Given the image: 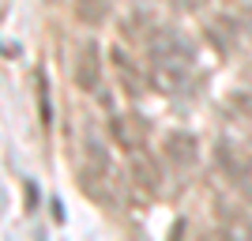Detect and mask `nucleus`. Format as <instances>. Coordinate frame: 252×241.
<instances>
[{"instance_id":"39448f33","label":"nucleus","mask_w":252,"mask_h":241,"mask_svg":"<svg viewBox=\"0 0 252 241\" xmlns=\"http://www.w3.org/2000/svg\"><path fill=\"white\" fill-rule=\"evenodd\" d=\"M162 151H166V158H169L177 170L196 166V158H200V143H196V136H192V132H166Z\"/></svg>"},{"instance_id":"7ed1b4c3","label":"nucleus","mask_w":252,"mask_h":241,"mask_svg":"<svg viewBox=\"0 0 252 241\" xmlns=\"http://www.w3.org/2000/svg\"><path fill=\"white\" fill-rule=\"evenodd\" d=\"M147 121L139 113H117L113 121H109V136H113V143L121 147V151H139V147L147 143Z\"/></svg>"},{"instance_id":"20e7f679","label":"nucleus","mask_w":252,"mask_h":241,"mask_svg":"<svg viewBox=\"0 0 252 241\" xmlns=\"http://www.w3.org/2000/svg\"><path fill=\"white\" fill-rule=\"evenodd\" d=\"M128 177H132V185H136L139 192H147V196H155L158 189H162V170H158V162L139 147V151H128Z\"/></svg>"},{"instance_id":"1a4fd4ad","label":"nucleus","mask_w":252,"mask_h":241,"mask_svg":"<svg viewBox=\"0 0 252 241\" xmlns=\"http://www.w3.org/2000/svg\"><path fill=\"white\" fill-rule=\"evenodd\" d=\"M125 38H128V42H147V38H151L147 15H128V19H125Z\"/></svg>"},{"instance_id":"9b49d317","label":"nucleus","mask_w":252,"mask_h":241,"mask_svg":"<svg viewBox=\"0 0 252 241\" xmlns=\"http://www.w3.org/2000/svg\"><path fill=\"white\" fill-rule=\"evenodd\" d=\"M241 31L252 38V8H245V15H241Z\"/></svg>"},{"instance_id":"f03ea898","label":"nucleus","mask_w":252,"mask_h":241,"mask_svg":"<svg viewBox=\"0 0 252 241\" xmlns=\"http://www.w3.org/2000/svg\"><path fill=\"white\" fill-rule=\"evenodd\" d=\"M72 83H75V91H83V95H94L98 83H102V45L91 42V38L75 45V57H72Z\"/></svg>"},{"instance_id":"6e6552de","label":"nucleus","mask_w":252,"mask_h":241,"mask_svg":"<svg viewBox=\"0 0 252 241\" xmlns=\"http://www.w3.org/2000/svg\"><path fill=\"white\" fill-rule=\"evenodd\" d=\"M207 34H211V42L219 45L222 53H233V45H237V31H233L230 19H215V23L207 27Z\"/></svg>"},{"instance_id":"0eeeda50","label":"nucleus","mask_w":252,"mask_h":241,"mask_svg":"<svg viewBox=\"0 0 252 241\" xmlns=\"http://www.w3.org/2000/svg\"><path fill=\"white\" fill-rule=\"evenodd\" d=\"M113 11V0H75V19H83V23H102L105 15Z\"/></svg>"},{"instance_id":"423d86ee","label":"nucleus","mask_w":252,"mask_h":241,"mask_svg":"<svg viewBox=\"0 0 252 241\" xmlns=\"http://www.w3.org/2000/svg\"><path fill=\"white\" fill-rule=\"evenodd\" d=\"M113 68H117V79H121V87H125V95H132V98L143 95L147 79H143V72H139L136 64H132V57H128V53L113 49Z\"/></svg>"},{"instance_id":"9d476101","label":"nucleus","mask_w":252,"mask_h":241,"mask_svg":"<svg viewBox=\"0 0 252 241\" xmlns=\"http://www.w3.org/2000/svg\"><path fill=\"white\" fill-rule=\"evenodd\" d=\"M207 0H177V8H185V11H196V8H203Z\"/></svg>"},{"instance_id":"f257e3e1","label":"nucleus","mask_w":252,"mask_h":241,"mask_svg":"<svg viewBox=\"0 0 252 241\" xmlns=\"http://www.w3.org/2000/svg\"><path fill=\"white\" fill-rule=\"evenodd\" d=\"M79 189L94 204H109L113 200V189H109V158H105L102 143L87 139L83 155H79Z\"/></svg>"}]
</instances>
